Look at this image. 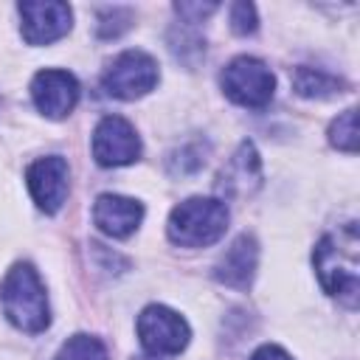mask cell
Listing matches in <instances>:
<instances>
[{"label": "cell", "mask_w": 360, "mask_h": 360, "mask_svg": "<svg viewBox=\"0 0 360 360\" xmlns=\"http://www.w3.org/2000/svg\"><path fill=\"white\" fill-rule=\"evenodd\" d=\"M174 11L183 17V22L197 25V22H202V17L217 11V3H177Z\"/></svg>", "instance_id": "44dd1931"}, {"label": "cell", "mask_w": 360, "mask_h": 360, "mask_svg": "<svg viewBox=\"0 0 360 360\" xmlns=\"http://www.w3.org/2000/svg\"><path fill=\"white\" fill-rule=\"evenodd\" d=\"M169 48L174 53L177 62H183L186 68H197V62L205 56V42L202 37L194 31V25H174L169 34Z\"/></svg>", "instance_id": "9a60e30c"}, {"label": "cell", "mask_w": 360, "mask_h": 360, "mask_svg": "<svg viewBox=\"0 0 360 360\" xmlns=\"http://www.w3.org/2000/svg\"><path fill=\"white\" fill-rule=\"evenodd\" d=\"M132 360H158V357H132Z\"/></svg>", "instance_id": "603a6c76"}, {"label": "cell", "mask_w": 360, "mask_h": 360, "mask_svg": "<svg viewBox=\"0 0 360 360\" xmlns=\"http://www.w3.org/2000/svg\"><path fill=\"white\" fill-rule=\"evenodd\" d=\"M228 228V208L214 197H191L172 208L166 233L180 248H208L222 239Z\"/></svg>", "instance_id": "3957f363"}, {"label": "cell", "mask_w": 360, "mask_h": 360, "mask_svg": "<svg viewBox=\"0 0 360 360\" xmlns=\"http://www.w3.org/2000/svg\"><path fill=\"white\" fill-rule=\"evenodd\" d=\"M256 25H259V22H256V8H253L250 3L239 0V3L231 6V28H233V34L248 37V34L256 31Z\"/></svg>", "instance_id": "ffe728a7"}, {"label": "cell", "mask_w": 360, "mask_h": 360, "mask_svg": "<svg viewBox=\"0 0 360 360\" xmlns=\"http://www.w3.org/2000/svg\"><path fill=\"white\" fill-rule=\"evenodd\" d=\"M357 253H360L357 222H346V225H338V231L323 233L312 253V264L321 287L329 295H338L349 309L357 307V292H360Z\"/></svg>", "instance_id": "6da1fadb"}, {"label": "cell", "mask_w": 360, "mask_h": 360, "mask_svg": "<svg viewBox=\"0 0 360 360\" xmlns=\"http://www.w3.org/2000/svg\"><path fill=\"white\" fill-rule=\"evenodd\" d=\"M138 338L152 357H172L188 346L191 332L188 323L174 309L163 304H149L138 315Z\"/></svg>", "instance_id": "8992f818"}, {"label": "cell", "mask_w": 360, "mask_h": 360, "mask_svg": "<svg viewBox=\"0 0 360 360\" xmlns=\"http://www.w3.org/2000/svg\"><path fill=\"white\" fill-rule=\"evenodd\" d=\"M202 166H205V146H202L200 141L180 146V149L169 158V172H172V174H180V177L197 174Z\"/></svg>", "instance_id": "d6986e66"}, {"label": "cell", "mask_w": 360, "mask_h": 360, "mask_svg": "<svg viewBox=\"0 0 360 360\" xmlns=\"http://www.w3.org/2000/svg\"><path fill=\"white\" fill-rule=\"evenodd\" d=\"M357 112H354V107H349V110H343L335 121H332V127H329V141H332V146H338V149H343V152H349V155H354L357 152Z\"/></svg>", "instance_id": "e0dca14e"}, {"label": "cell", "mask_w": 360, "mask_h": 360, "mask_svg": "<svg viewBox=\"0 0 360 360\" xmlns=\"http://www.w3.org/2000/svg\"><path fill=\"white\" fill-rule=\"evenodd\" d=\"M143 219V205L132 197H121V194H101L93 202V222L98 225L101 233L112 236V239H124L129 236Z\"/></svg>", "instance_id": "7c38bea8"}, {"label": "cell", "mask_w": 360, "mask_h": 360, "mask_svg": "<svg viewBox=\"0 0 360 360\" xmlns=\"http://www.w3.org/2000/svg\"><path fill=\"white\" fill-rule=\"evenodd\" d=\"M262 186V160L250 141H242L239 149L231 155V160L222 166L217 177V194L228 200H239L253 194Z\"/></svg>", "instance_id": "8fae6325"}, {"label": "cell", "mask_w": 360, "mask_h": 360, "mask_svg": "<svg viewBox=\"0 0 360 360\" xmlns=\"http://www.w3.org/2000/svg\"><path fill=\"white\" fill-rule=\"evenodd\" d=\"M219 84L233 104L250 107V110L267 107L273 98V90H276V79H273L270 68L256 56L231 59L219 73Z\"/></svg>", "instance_id": "277c9868"}, {"label": "cell", "mask_w": 360, "mask_h": 360, "mask_svg": "<svg viewBox=\"0 0 360 360\" xmlns=\"http://www.w3.org/2000/svg\"><path fill=\"white\" fill-rule=\"evenodd\" d=\"M292 90L304 98H332L346 90V82L321 70V68H295L292 70Z\"/></svg>", "instance_id": "5bb4252c"}, {"label": "cell", "mask_w": 360, "mask_h": 360, "mask_svg": "<svg viewBox=\"0 0 360 360\" xmlns=\"http://www.w3.org/2000/svg\"><path fill=\"white\" fill-rule=\"evenodd\" d=\"M28 191L45 214H56L68 197V160L59 155L39 158L25 172Z\"/></svg>", "instance_id": "30bf717a"}, {"label": "cell", "mask_w": 360, "mask_h": 360, "mask_svg": "<svg viewBox=\"0 0 360 360\" xmlns=\"http://www.w3.org/2000/svg\"><path fill=\"white\" fill-rule=\"evenodd\" d=\"M0 304L6 318L22 329V332H42L51 323V312H48V295H45V284L39 278V273L28 264V262H17L0 284Z\"/></svg>", "instance_id": "7a4b0ae2"}, {"label": "cell", "mask_w": 360, "mask_h": 360, "mask_svg": "<svg viewBox=\"0 0 360 360\" xmlns=\"http://www.w3.org/2000/svg\"><path fill=\"white\" fill-rule=\"evenodd\" d=\"M141 138L121 115H104L93 129V158L98 166H127L138 160Z\"/></svg>", "instance_id": "52a82bcc"}, {"label": "cell", "mask_w": 360, "mask_h": 360, "mask_svg": "<svg viewBox=\"0 0 360 360\" xmlns=\"http://www.w3.org/2000/svg\"><path fill=\"white\" fill-rule=\"evenodd\" d=\"M53 360H107V346L93 335H73L62 343Z\"/></svg>", "instance_id": "2e32d148"}, {"label": "cell", "mask_w": 360, "mask_h": 360, "mask_svg": "<svg viewBox=\"0 0 360 360\" xmlns=\"http://www.w3.org/2000/svg\"><path fill=\"white\" fill-rule=\"evenodd\" d=\"M31 98L48 118H65L79 101V82L68 70L45 68L31 79Z\"/></svg>", "instance_id": "9c48e42d"}, {"label": "cell", "mask_w": 360, "mask_h": 360, "mask_svg": "<svg viewBox=\"0 0 360 360\" xmlns=\"http://www.w3.org/2000/svg\"><path fill=\"white\" fill-rule=\"evenodd\" d=\"M256 262H259V245L253 236L242 233L233 239V245L217 262L214 278L231 290H248L256 276Z\"/></svg>", "instance_id": "4fadbf2b"}, {"label": "cell", "mask_w": 360, "mask_h": 360, "mask_svg": "<svg viewBox=\"0 0 360 360\" xmlns=\"http://www.w3.org/2000/svg\"><path fill=\"white\" fill-rule=\"evenodd\" d=\"M250 360H292L281 346H273V343H264V346H259L253 354H250Z\"/></svg>", "instance_id": "7402d4cb"}, {"label": "cell", "mask_w": 360, "mask_h": 360, "mask_svg": "<svg viewBox=\"0 0 360 360\" xmlns=\"http://www.w3.org/2000/svg\"><path fill=\"white\" fill-rule=\"evenodd\" d=\"M22 20V39L28 45H48L70 31V6L56 0H25L17 6Z\"/></svg>", "instance_id": "ba28073f"}, {"label": "cell", "mask_w": 360, "mask_h": 360, "mask_svg": "<svg viewBox=\"0 0 360 360\" xmlns=\"http://www.w3.org/2000/svg\"><path fill=\"white\" fill-rule=\"evenodd\" d=\"M98 22H96V31L101 39H115L121 37L129 25H132V11L129 8H121V6H107V8H98Z\"/></svg>", "instance_id": "ac0fdd59"}, {"label": "cell", "mask_w": 360, "mask_h": 360, "mask_svg": "<svg viewBox=\"0 0 360 360\" xmlns=\"http://www.w3.org/2000/svg\"><path fill=\"white\" fill-rule=\"evenodd\" d=\"M158 84V62L143 51L118 53L101 73V87L112 98H141Z\"/></svg>", "instance_id": "5b68a950"}]
</instances>
